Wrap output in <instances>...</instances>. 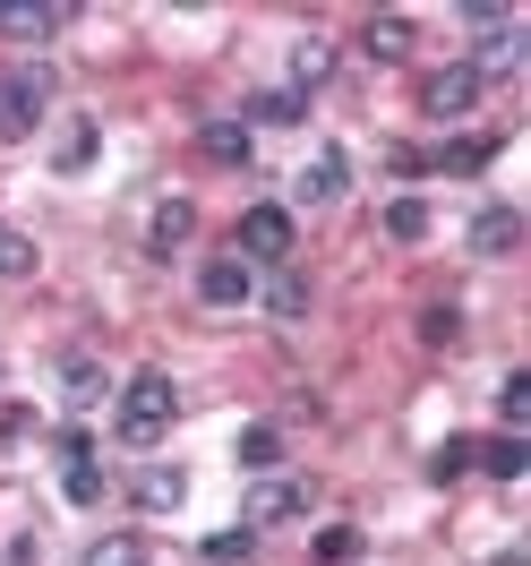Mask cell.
Here are the masks:
<instances>
[{"mask_svg":"<svg viewBox=\"0 0 531 566\" xmlns=\"http://www.w3.org/2000/svg\"><path fill=\"white\" fill-rule=\"evenodd\" d=\"M172 412H180V387L163 378V369H138L129 395H120V447H163Z\"/></svg>","mask_w":531,"mask_h":566,"instance_id":"cell-1","label":"cell"},{"mask_svg":"<svg viewBox=\"0 0 531 566\" xmlns=\"http://www.w3.org/2000/svg\"><path fill=\"white\" fill-rule=\"evenodd\" d=\"M284 249H291V214L284 207H248L241 214V232H232V258H241V266H275Z\"/></svg>","mask_w":531,"mask_h":566,"instance_id":"cell-2","label":"cell"},{"mask_svg":"<svg viewBox=\"0 0 531 566\" xmlns=\"http://www.w3.org/2000/svg\"><path fill=\"white\" fill-rule=\"evenodd\" d=\"M43 104H52V77H43V70L9 77V86H0V146H9V138H26V129L43 120Z\"/></svg>","mask_w":531,"mask_h":566,"instance_id":"cell-3","label":"cell"},{"mask_svg":"<svg viewBox=\"0 0 531 566\" xmlns=\"http://www.w3.org/2000/svg\"><path fill=\"white\" fill-rule=\"evenodd\" d=\"M480 86H489V77L471 70V61H463V70H437L421 86V112H428V120H463V112L480 104Z\"/></svg>","mask_w":531,"mask_h":566,"instance_id":"cell-4","label":"cell"},{"mask_svg":"<svg viewBox=\"0 0 531 566\" xmlns=\"http://www.w3.org/2000/svg\"><path fill=\"white\" fill-rule=\"evenodd\" d=\"M343 189H352V164H343L334 146H326L318 164H300V198H309V207H334Z\"/></svg>","mask_w":531,"mask_h":566,"instance_id":"cell-5","label":"cell"},{"mask_svg":"<svg viewBox=\"0 0 531 566\" xmlns=\"http://www.w3.org/2000/svg\"><path fill=\"white\" fill-rule=\"evenodd\" d=\"M198 155H206V164H223V172H241L257 146H248V129H241V120H206V129H198Z\"/></svg>","mask_w":531,"mask_h":566,"instance_id":"cell-6","label":"cell"},{"mask_svg":"<svg viewBox=\"0 0 531 566\" xmlns=\"http://www.w3.org/2000/svg\"><path fill=\"white\" fill-rule=\"evenodd\" d=\"M198 292H206V301H214V310H241V301H248V292H257V275H248V266H241V258H214V266H206V275H198Z\"/></svg>","mask_w":531,"mask_h":566,"instance_id":"cell-7","label":"cell"},{"mask_svg":"<svg viewBox=\"0 0 531 566\" xmlns=\"http://www.w3.org/2000/svg\"><path fill=\"white\" fill-rule=\"evenodd\" d=\"M360 52H369V61H403V52H412V18H394V9H378V18L360 27Z\"/></svg>","mask_w":531,"mask_h":566,"instance_id":"cell-8","label":"cell"},{"mask_svg":"<svg viewBox=\"0 0 531 566\" xmlns=\"http://www.w3.org/2000/svg\"><path fill=\"white\" fill-rule=\"evenodd\" d=\"M61 18H70V9H26V0H0V35H9V43H43Z\"/></svg>","mask_w":531,"mask_h":566,"instance_id":"cell-9","label":"cell"},{"mask_svg":"<svg viewBox=\"0 0 531 566\" xmlns=\"http://www.w3.org/2000/svg\"><path fill=\"white\" fill-rule=\"evenodd\" d=\"M514 241H523V214L514 207H489L480 223H471V249H480V258H506Z\"/></svg>","mask_w":531,"mask_h":566,"instance_id":"cell-10","label":"cell"},{"mask_svg":"<svg viewBox=\"0 0 531 566\" xmlns=\"http://www.w3.org/2000/svg\"><path fill=\"white\" fill-rule=\"evenodd\" d=\"M309 506V490H291V481H266V490L248 497V524H284V515H300Z\"/></svg>","mask_w":531,"mask_h":566,"instance_id":"cell-11","label":"cell"},{"mask_svg":"<svg viewBox=\"0 0 531 566\" xmlns=\"http://www.w3.org/2000/svg\"><path fill=\"white\" fill-rule=\"evenodd\" d=\"M189 223H198V214H189V198H163V207H155V232H146V241H155V258H172V249L189 241Z\"/></svg>","mask_w":531,"mask_h":566,"instance_id":"cell-12","label":"cell"},{"mask_svg":"<svg viewBox=\"0 0 531 566\" xmlns=\"http://www.w3.org/2000/svg\"><path fill=\"white\" fill-rule=\"evenodd\" d=\"M489 155H497V138H455V146H446V155H421V164H428V172H480V164H489Z\"/></svg>","mask_w":531,"mask_h":566,"instance_id":"cell-13","label":"cell"},{"mask_svg":"<svg viewBox=\"0 0 531 566\" xmlns=\"http://www.w3.org/2000/svg\"><path fill=\"white\" fill-rule=\"evenodd\" d=\"M86 566H155V549H146L138 532H104V541L86 549Z\"/></svg>","mask_w":531,"mask_h":566,"instance_id":"cell-14","label":"cell"},{"mask_svg":"<svg viewBox=\"0 0 531 566\" xmlns=\"http://www.w3.org/2000/svg\"><path fill=\"white\" fill-rule=\"evenodd\" d=\"M241 463L248 472H275V463H284V429H266V421L241 429Z\"/></svg>","mask_w":531,"mask_h":566,"instance_id":"cell-15","label":"cell"},{"mask_svg":"<svg viewBox=\"0 0 531 566\" xmlns=\"http://www.w3.org/2000/svg\"><path fill=\"white\" fill-rule=\"evenodd\" d=\"M480 463H489L497 481H523V463H531V447H523V438H489V447H480Z\"/></svg>","mask_w":531,"mask_h":566,"instance_id":"cell-16","label":"cell"},{"mask_svg":"<svg viewBox=\"0 0 531 566\" xmlns=\"http://www.w3.org/2000/svg\"><path fill=\"white\" fill-rule=\"evenodd\" d=\"M386 241H428V207L421 198H394L386 207Z\"/></svg>","mask_w":531,"mask_h":566,"instance_id":"cell-17","label":"cell"},{"mask_svg":"<svg viewBox=\"0 0 531 566\" xmlns=\"http://www.w3.org/2000/svg\"><path fill=\"white\" fill-rule=\"evenodd\" d=\"M514 61H523V27H497V35H489V52H480L471 70L489 77V70H514Z\"/></svg>","mask_w":531,"mask_h":566,"instance_id":"cell-18","label":"cell"},{"mask_svg":"<svg viewBox=\"0 0 531 566\" xmlns=\"http://www.w3.org/2000/svg\"><path fill=\"white\" fill-rule=\"evenodd\" d=\"M291 70H300V86H318V77L334 70V43H326V35H300V52H291Z\"/></svg>","mask_w":531,"mask_h":566,"instance_id":"cell-19","label":"cell"},{"mask_svg":"<svg viewBox=\"0 0 531 566\" xmlns=\"http://www.w3.org/2000/svg\"><path fill=\"white\" fill-rule=\"evenodd\" d=\"M266 310H275V318H300V310H309V283H300V275H275V283H266Z\"/></svg>","mask_w":531,"mask_h":566,"instance_id":"cell-20","label":"cell"},{"mask_svg":"<svg viewBox=\"0 0 531 566\" xmlns=\"http://www.w3.org/2000/svg\"><path fill=\"white\" fill-rule=\"evenodd\" d=\"M257 120H300V112H309V95H300V86H275V95H257Z\"/></svg>","mask_w":531,"mask_h":566,"instance_id":"cell-21","label":"cell"},{"mask_svg":"<svg viewBox=\"0 0 531 566\" xmlns=\"http://www.w3.org/2000/svg\"><path fill=\"white\" fill-rule=\"evenodd\" d=\"M0 275H35V241L0 223Z\"/></svg>","mask_w":531,"mask_h":566,"instance_id":"cell-22","label":"cell"},{"mask_svg":"<svg viewBox=\"0 0 531 566\" xmlns=\"http://www.w3.org/2000/svg\"><path fill=\"white\" fill-rule=\"evenodd\" d=\"M180 497H189L180 472H146V481H138V506H180Z\"/></svg>","mask_w":531,"mask_h":566,"instance_id":"cell-23","label":"cell"},{"mask_svg":"<svg viewBox=\"0 0 531 566\" xmlns=\"http://www.w3.org/2000/svg\"><path fill=\"white\" fill-rule=\"evenodd\" d=\"M95 164V120H77L70 138H61V172H86Z\"/></svg>","mask_w":531,"mask_h":566,"instance_id":"cell-24","label":"cell"},{"mask_svg":"<svg viewBox=\"0 0 531 566\" xmlns=\"http://www.w3.org/2000/svg\"><path fill=\"white\" fill-rule=\"evenodd\" d=\"M61 387H70V403H95V395H104V369H95V360H70Z\"/></svg>","mask_w":531,"mask_h":566,"instance_id":"cell-25","label":"cell"},{"mask_svg":"<svg viewBox=\"0 0 531 566\" xmlns=\"http://www.w3.org/2000/svg\"><path fill=\"white\" fill-rule=\"evenodd\" d=\"M497 412L523 429V421H531V378H506V387H497Z\"/></svg>","mask_w":531,"mask_h":566,"instance_id":"cell-26","label":"cell"},{"mask_svg":"<svg viewBox=\"0 0 531 566\" xmlns=\"http://www.w3.org/2000/svg\"><path fill=\"white\" fill-rule=\"evenodd\" d=\"M70 497H77V506H95V497H104V472H95V463H70Z\"/></svg>","mask_w":531,"mask_h":566,"instance_id":"cell-27","label":"cell"},{"mask_svg":"<svg viewBox=\"0 0 531 566\" xmlns=\"http://www.w3.org/2000/svg\"><path fill=\"white\" fill-rule=\"evenodd\" d=\"M206 558H214V566H241V558H248V532H214Z\"/></svg>","mask_w":531,"mask_h":566,"instance_id":"cell-28","label":"cell"},{"mask_svg":"<svg viewBox=\"0 0 531 566\" xmlns=\"http://www.w3.org/2000/svg\"><path fill=\"white\" fill-rule=\"evenodd\" d=\"M352 549H360V541H352V532H343V524H334V532H318V566H343V558H352Z\"/></svg>","mask_w":531,"mask_h":566,"instance_id":"cell-29","label":"cell"},{"mask_svg":"<svg viewBox=\"0 0 531 566\" xmlns=\"http://www.w3.org/2000/svg\"><path fill=\"white\" fill-rule=\"evenodd\" d=\"M61 463H95V438H86V429H61Z\"/></svg>","mask_w":531,"mask_h":566,"instance_id":"cell-30","label":"cell"},{"mask_svg":"<svg viewBox=\"0 0 531 566\" xmlns=\"http://www.w3.org/2000/svg\"><path fill=\"white\" fill-rule=\"evenodd\" d=\"M9 566H43V549H35V541H18V549H9Z\"/></svg>","mask_w":531,"mask_h":566,"instance_id":"cell-31","label":"cell"}]
</instances>
